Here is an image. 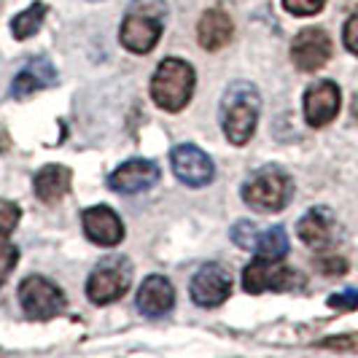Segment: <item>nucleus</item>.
Here are the masks:
<instances>
[{
	"label": "nucleus",
	"mask_w": 358,
	"mask_h": 358,
	"mask_svg": "<svg viewBox=\"0 0 358 358\" xmlns=\"http://www.w3.org/2000/svg\"><path fill=\"white\" fill-rule=\"evenodd\" d=\"M259 92L248 81H234L221 97V127L229 143L245 145L256 132L259 122Z\"/></svg>",
	"instance_id": "f257e3e1"
},
{
	"label": "nucleus",
	"mask_w": 358,
	"mask_h": 358,
	"mask_svg": "<svg viewBox=\"0 0 358 358\" xmlns=\"http://www.w3.org/2000/svg\"><path fill=\"white\" fill-rule=\"evenodd\" d=\"M167 19L164 0H132L122 22V43L127 52L148 54L162 38Z\"/></svg>",
	"instance_id": "f03ea898"
},
{
	"label": "nucleus",
	"mask_w": 358,
	"mask_h": 358,
	"mask_svg": "<svg viewBox=\"0 0 358 358\" xmlns=\"http://www.w3.org/2000/svg\"><path fill=\"white\" fill-rule=\"evenodd\" d=\"M194 94V68L183 59L167 57L162 59L154 81H151V97L162 110H183Z\"/></svg>",
	"instance_id": "7ed1b4c3"
},
{
	"label": "nucleus",
	"mask_w": 358,
	"mask_h": 358,
	"mask_svg": "<svg viewBox=\"0 0 358 358\" xmlns=\"http://www.w3.org/2000/svg\"><path fill=\"white\" fill-rule=\"evenodd\" d=\"M291 194H294V183L275 164L262 167L243 186V199L251 208L262 210V213H278V210H283L288 205V199H291Z\"/></svg>",
	"instance_id": "20e7f679"
},
{
	"label": "nucleus",
	"mask_w": 358,
	"mask_h": 358,
	"mask_svg": "<svg viewBox=\"0 0 358 358\" xmlns=\"http://www.w3.org/2000/svg\"><path fill=\"white\" fill-rule=\"evenodd\" d=\"M129 283H132V264L127 262V256L113 253L92 269L90 280H87V294L94 305H110L124 296Z\"/></svg>",
	"instance_id": "39448f33"
},
{
	"label": "nucleus",
	"mask_w": 358,
	"mask_h": 358,
	"mask_svg": "<svg viewBox=\"0 0 358 358\" xmlns=\"http://www.w3.org/2000/svg\"><path fill=\"white\" fill-rule=\"evenodd\" d=\"M280 259H264L259 256L243 272V288L248 294H262V291H291V288L305 286V278L294 269L278 264Z\"/></svg>",
	"instance_id": "423d86ee"
},
{
	"label": "nucleus",
	"mask_w": 358,
	"mask_h": 358,
	"mask_svg": "<svg viewBox=\"0 0 358 358\" xmlns=\"http://www.w3.org/2000/svg\"><path fill=\"white\" fill-rule=\"evenodd\" d=\"M19 302L24 315L36 318V321H49L54 315H59L65 310V296L62 291L54 286L46 278H24L19 286Z\"/></svg>",
	"instance_id": "0eeeda50"
},
{
	"label": "nucleus",
	"mask_w": 358,
	"mask_h": 358,
	"mask_svg": "<svg viewBox=\"0 0 358 358\" xmlns=\"http://www.w3.org/2000/svg\"><path fill=\"white\" fill-rule=\"evenodd\" d=\"M232 240L243 251L259 253L264 259H283L288 253V237L283 227H256L253 221H237Z\"/></svg>",
	"instance_id": "6e6552de"
},
{
	"label": "nucleus",
	"mask_w": 358,
	"mask_h": 358,
	"mask_svg": "<svg viewBox=\"0 0 358 358\" xmlns=\"http://www.w3.org/2000/svg\"><path fill=\"white\" fill-rule=\"evenodd\" d=\"M189 291H192V299L199 307H218L221 302H227V296L232 294V278L221 264L208 262V264H202L194 272Z\"/></svg>",
	"instance_id": "1a4fd4ad"
},
{
	"label": "nucleus",
	"mask_w": 358,
	"mask_h": 358,
	"mask_svg": "<svg viewBox=\"0 0 358 358\" xmlns=\"http://www.w3.org/2000/svg\"><path fill=\"white\" fill-rule=\"evenodd\" d=\"M170 162H173V173L189 186H208L215 176L213 159L197 145H176L170 154Z\"/></svg>",
	"instance_id": "9d476101"
},
{
	"label": "nucleus",
	"mask_w": 358,
	"mask_h": 358,
	"mask_svg": "<svg viewBox=\"0 0 358 358\" xmlns=\"http://www.w3.org/2000/svg\"><path fill=\"white\" fill-rule=\"evenodd\" d=\"M331 57V41L321 27H307L291 43V59L299 71L313 73L321 71Z\"/></svg>",
	"instance_id": "9b49d317"
},
{
	"label": "nucleus",
	"mask_w": 358,
	"mask_h": 358,
	"mask_svg": "<svg viewBox=\"0 0 358 358\" xmlns=\"http://www.w3.org/2000/svg\"><path fill=\"white\" fill-rule=\"evenodd\" d=\"M159 180V167L148 159H129L108 176V186L119 194H141Z\"/></svg>",
	"instance_id": "f8f14e48"
},
{
	"label": "nucleus",
	"mask_w": 358,
	"mask_h": 358,
	"mask_svg": "<svg viewBox=\"0 0 358 358\" xmlns=\"http://www.w3.org/2000/svg\"><path fill=\"white\" fill-rule=\"evenodd\" d=\"M340 113V87L334 81H318L305 92V119L310 127H326Z\"/></svg>",
	"instance_id": "ddd939ff"
},
{
	"label": "nucleus",
	"mask_w": 358,
	"mask_h": 358,
	"mask_svg": "<svg viewBox=\"0 0 358 358\" xmlns=\"http://www.w3.org/2000/svg\"><path fill=\"white\" fill-rule=\"evenodd\" d=\"M81 224H84V232H87L92 243H97L103 248H113V245H119L124 240V227H122L119 215L113 213L110 208H106V205L90 208L81 218Z\"/></svg>",
	"instance_id": "4468645a"
},
{
	"label": "nucleus",
	"mask_w": 358,
	"mask_h": 358,
	"mask_svg": "<svg viewBox=\"0 0 358 358\" xmlns=\"http://www.w3.org/2000/svg\"><path fill=\"white\" fill-rule=\"evenodd\" d=\"M57 84V68L46 57H33L22 71L14 76V84H11V97H27L38 90H49Z\"/></svg>",
	"instance_id": "2eb2a0df"
},
{
	"label": "nucleus",
	"mask_w": 358,
	"mask_h": 358,
	"mask_svg": "<svg viewBox=\"0 0 358 358\" xmlns=\"http://www.w3.org/2000/svg\"><path fill=\"white\" fill-rule=\"evenodd\" d=\"M173 305H176V291L170 286V280L162 275L145 278L138 291V310L148 318H162L173 310Z\"/></svg>",
	"instance_id": "dca6fc26"
},
{
	"label": "nucleus",
	"mask_w": 358,
	"mask_h": 358,
	"mask_svg": "<svg viewBox=\"0 0 358 358\" xmlns=\"http://www.w3.org/2000/svg\"><path fill=\"white\" fill-rule=\"evenodd\" d=\"M299 240L315 248V251H326L334 243V215L326 208H313L310 213L299 218Z\"/></svg>",
	"instance_id": "f3484780"
},
{
	"label": "nucleus",
	"mask_w": 358,
	"mask_h": 358,
	"mask_svg": "<svg viewBox=\"0 0 358 358\" xmlns=\"http://www.w3.org/2000/svg\"><path fill=\"white\" fill-rule=\"evenodd\" d=\"M232 36H234V24L224 8H210V11L202 14V19H199L197 24V38L202 49L218 52V49H224L232 41Z\"/></svg>",
	"instance_id": "a211bd4d"
},
{
	"label": "nucleus",
	"mask_w": 358,
	"mask_h": 358,
	"mask_svg": "<svg viewBox=\"0 0 358 358\" xmlns=\"http://www.w3.org/2000/svg\"><path fill=\"white\" fill-rule=\"evenodd\" d=\"M71 189V170L62 164H46L36 176V194L46 205H57Z\"/></svg>",
	"instance_id": "6ab92c4d"
},
{
	"label": "nucleus",
	"mask_w": 358,
	"mask_h": 358,
	"mask_svg": "<svg viewBox=\"0 0 358 358\" xmlns=\"http://www.w3.org/2000/svg\"><path fill=\"white\" fill-rule=\"evenodd\" d=\"M46 11H49V6H46V3H33L27 11H22L19 17H14V22H11L14 36H17L19 41L36 36V30L43 24V19H46Z\"/></svg>",
	"instance_id": "aec40b11"
},
{
	"label": "nucleus",
	"mask_w": 358,
	"mask_h": 358,
	"mask_svg": "<svg viewBox=\"0 0 358 358\" xmlns=\"http://www.w3.org/2000/svg\"><path fill=\"white\" fill-rule=\"evenodd\" d=\"M19 208L14 202H0V243L8 240L19 224Z\"/></svg>",
	"instance_id": "412c9836"
},
{
	"label": "nucleus",
	"mask_w": 358,
	"mask_h": 358,
	"mask_svg": "<svg viewBox=\"0 0 358 358\" xmlns=\"http://www.w3.org/2000/svg\"><path fill=\"white\" fill-rule=\"evenodd\" d=\"M323 6H326V0H283V8L294 17H313Z\"/></svg>",
	"instance_id": "4be33fe9"
},
{
	"label": "nucleus",
	"mask_w": 358,
	"mask_h": 358,
	"mask_svg": "<svg viewBox=\"0 0 358 358\" xmlns=\"http://www.w3.org/2000/svg\"><path fill=\"white\" fill-rule=\"evenodd\" d=\"M19 262V248L14 245H0V286L6 283V278L11 275V269L17 267Z\"/></svg>",
	"instance_id": "5701e85b"
},
{
	"label": "nucleus",
	"mask_w": 358,
	"mask_h": 358,
	"mask_svg": "<svg viewBox=\"0 0 358 358\" xmlns=\"http://www.w3.org/2000/svg\"><path fill=\"white\" fill-rule=\"evenodd\" d=\"M329 307H334V310H358V291L348 288V291H340V294H331Z\"/></svg>",
	"instance_id": "b1692460"
},
{
	"label": "nucleus",
	"mask_w": 358,
	"mask_h": 358,
	"mask_svg": "<svg viewBox=\"0 0 358 358\" xmlns=\"http://www.w3.org/2000/svg\"><path fill=\"white\" fill-rule=\"evenodd\" d=\"M315 264H318L326 275H345V272H348V262H345L342 256H323Z\"/></svg>",
	"instance_id": "393cba45"
},
{
	"label": "nucleus",
	"mask_w": 358,
	"mask_h": 358,
	"mask_svg": "<svg viewBox=\"0 0 358 358\" xmlns=\"http://www.w3.org/2000/svg\"><path fill=\"white\" fill-rule=\"evenodd\" d=\"M345 46L358 57V17H350L345 24Z\"/></svg>",
	"instance_id": "a878e982"
},
{
	"label": "nucleus",
	"mask_w": 358,
	"mask_h": 358,
	"mask_svg": "<svg viewBox=\"0 0 358 358\" xmlns=\"http://www.w3.org/2000/svg\"><path fill=\"white\" fill-rule=\"evenodd\" d=\"M321 348H334V350H358V334H348V337H337V340L321 342Z\"/></svg>",
	"instance_id": "bb28decb"
}]
</instances>
